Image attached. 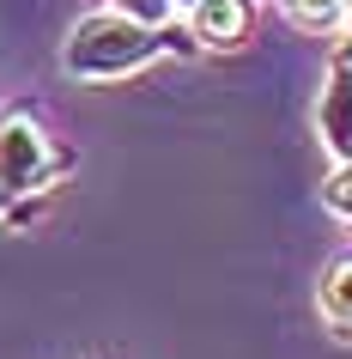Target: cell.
Returning <instances> with one entry per match:
<instances>
[{
    "label": "cell",
    "instance_id": "cell-1",
    "mask_svg": "<svg viewBox=\"0 0 352 359\" xmlns=\"http://www.w3.org/2000/svg\"><path fill=\"white\" fill-rule=\"evenodd\" d=\"M195 49L201 43L188 37V31H176V25H140L128 13L104 6V13H85L67 31V43H61V74L79 79V86H115V79H134L152 61L195 55Z\"/></svg>",
    "mask_w": 352,
    "mask_h": 359
},
{
    "label": "cell",
    "instance_id": "cell-2",
    "mask_svg": "<svg viewBox=\"0 0 352 359\" xmlns=\"http://www.w3.org/2000/svg\"><path fill=\"white\" fill-rule=\"evenodd\" d=\"M73 165H79L73 147H61L31 104H6L0 110V189L13 195V201L49 195Z\"/></svg>",
    "mask_w": 352,
    "mask_h": 359
},
{
    "label": "cell",
    "instance_id": "cell-3",
    "mask_svg": "<svg viewBox=\"0 0 352 359\" xmlns=\"http://www.w3.org/2000/svg\"><path fill=\"white\" fill-rule=\"evenodd\" d=\"M316 140L328 147V158H352V37H340L328 55L316 97Z\"/></svg>",
    "mask_w": 352,
    "mask_h": 359
},
{
    "label": "cell",
    "instance_id": "cell-4",
    "mask_svg": "<svg viewBox=\"0 0 352 359\" xmlns=\"http://www.w3.org/2000/svg\"><path fill=\"white\" fill-rule=\"evenodd\" d=\"M183 19H188V37L201 49H237V43H249L255 0H195Z\"/></svg>",
    "mask_w": 352,
    "mask_h": 359
},
{
    "label": "cell",
    "instance_id": "cell-5",
    "mask_svg": "<svg viewBox=\"0 0 352 359\" xmlns=\"http://www.w3.org/2000/svg\"><path fill=\"white\" fill-rule=\"evenodd\" d=\"M316 311H322V323H328L340 341H352V250H346V256H334V262L322 268Z\"/></svg>",
    "mask_w": 352,
    "mask_h": 359
},
{
    "label": "cell",
    "instance_id": "cell-6",
    "mask_svg": "<svg viewBox=\"0 0 352 359\" xmlns=\"http://www.w3.org/2000/svg\"><path fill=\"white\" fill-rule=\"evenodd\" d=\"M279 13L297 31H310V37H334L340 31V0H279Z\"/></svg>",
    "mask_w": 352,
    "mask_h": 359
},
{
    "label": "cell",
    "instance_id": "cell-7",
    "mask_svg": "<svg viewBox=\"0 0 352 359\" xmlns=\"http://www.w3.org/2000/svg\"><path fill=\"white\" fill-rule=\"evenodd\" d=\"M322 208L340 226H352V158H334V170L322 177Z\"/></svg>",
    "mask_w": 352,
    "mask_h": 359
},
{
    "label": "cell",
    "instance_id": "cell-8",
    "mask_svg": "<svg viewBox=\"0 0 352 359\" xmlns=\"http://www.w3.org/2000/svg\"><path fill=\"white\" fill-rule=\"evenodd\" d=\"M115 13H128V19H140V25H176V6L170 0H110Z\"/></svg>",
    "mask_w": 352,
    "mask_h": 359
},
{
    "label": "cell",
    "instance_id": "cell-9",
    "mask_svg": "<svg viewBox=\"0 0 352 359\" xmlns=\"http://www.w3.org/2000/svg\"><path fill=\"white\" fill-rule=\"evenodd\" d=\"M24 213H31V208H24V201H13V195L0 189V219H24Z\"/></svg>",
    "mask_w": 352,
    "mask_h": 359
},
{
    "label": "cell",
    "instance_id": "cell-10",
    "mask_svg": "<svg viewBox=\"0 0 352 359\" xmlns=\"http://www.w3.org/2000/svg\"><path fill=\"white\" fill-rule=\"evenodd\" d=\"M340 31L352 37V0H340Z\"/></svg>",
    "mask_w": 352,
    "mask_h": 359
},
{
    "label": "cell",
    "instance_id": "cell-11",
    "mask_svg": "<svg viewBox=\"0 0 352 359\" xmlns=\"http://www.w3.org/2000/svg\"><path fill=\"white\" fill-rule=\"evenodd\" d=\"M170 6H176V19H183V13H188V6H195V0H170Z\"/></svg>",
    "mask_w": 352,
    "mask_h": 359
}]
</instances>
